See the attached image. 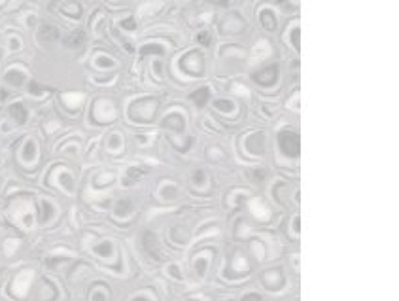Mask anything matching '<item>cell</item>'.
<instances>
[{"label":"cell","instance_id":"obj_1","mask_svg":"<svg viewBox=\"0 0 399 301\" xmlns=\"http://www.w3.org/2000/svg\"><path fill=\"white\" fill-rule=\"evenodd\" d=\"M157 108H159V100L151 97H142L129 106V118L136 123H150L155 118Z\"/></svg>","mask_w":399,"mask_h":301},{"label":"cell","instance_id":"obj_2","mask_svg":"<svg viewBox=\"0 0 399 301\" xmlns=\"http://www.w3.org/2000/svg\"><path fill=\"white\" fill-rule=\"evenodd\" d=\"M278 146L286 158L297 159L301 156V138L295 129H282L278 133Z\"/></svg>","mask_w":399,"mask_h":301},{"label":"cell","instance_id":"obj_3","mask_svg":"<svg viewBox=\"0 0 399 301\" xmlns=\"http://www.w3.org/2000/svg\"><path fill=\"white\" fill-rule=\"evenodd\" d=\"M180 68L187 74V76H193V78H199L205 72V59H203V53L197 50L187 51L184 57L180 59Z\"/></svg>","mask_w":399,"mask_h":301},{"label":"cell","instance_id":"obj_4","mask_svg":"<svg viewBox=\"0 0 399 301\" xmlns=\"http://www.w3.org/2000/svg\"><path fill=\"white\" fill-rule=\"evenodd\" d=\"M117 110H115L114 102L106 99H97L91 108V120L97 123H110L115 120Z\"/></svg>","mask_w":399,"mask_h":301},{"label":"cell","instance_id":"obj_5","mask_svg":"<svg viewBox=\"0 0 399 301\" xmlns=\"http://www.w3.org/2000/svg\"><path fill=\"white\" fill-rule=\"evenodd\" d=\"M250 275V264L243 252H233V256L229 258V264L225 266V277L227 279H241Z\"/></svg>","mask_w":399,"mask_h":301},{"label":"cell","instance_id":"obj_6","mask_svg":"<svg viewBox=\"0 0 399 301\" xmlns=\"http://www.w3.org/2000/svg\"><path fill=\"white\" fill-rule=\"evenodd\" d=\"M261 284H263L267 290H271V292H278V290H282L284 284H286L284 271H282L280 267L265 269V271L261 273Z\"/></svg>","mask_w":399,"mask_h":301},{"label":"cell","instance_id":"obj_7","mask_svg":"<svg viewBox=\"0 0 399 301\" xmlns=\"http://www.w3.org/2000/svg\"><path fill=\"white\" fill-rule=\"evenodd\" d=\"M278 72H280L278 70V65L265 66L261 70L254 72V74H252V80L261 87H272L278 82Z\"/></svg>","mask_w":399,"mask_h":301},{"label":"cell","instance_id":"obj_8","mask_svg":"<svg viewBox=\"0 0 399 301\" xmlns=\"http://www.w3.org/2000/svg\"><path fill=\"white\" fill-rule=\"evenodd\" d=\"M244 27H246V23H244V19L236 14V12L227 14L225 15V19L220 23L221 34H236V32L244 30Z\"/></svg>","mask_w":399,"mask_h":301},{"label":"cell","instance_id":"obj_9","mask_svg":"<svg viewBox=\"0 0 399 301\" xmlns=\"http://www.w3.org/2000/svg\"><path fill=\"white\" fill-rule=\"evenodd\" d=\"M142 244H144V250L148 252V256H150V258H153L155 261H163V250H161V244H159V241H157L155 233H151V231H144Z\"/></svg>","mask_w":399,"mask_h":301},{"label":"cell","instance_id":"obj_10","mask_svg":"<svg viewBox=\"0 0 399 301\" xmlns=\"http://www.w3.org/2000/svg\"><path fill=\"white\" fill-rule=\"evenodd\" d=\"M214 250H210V248H207V250H201L195 254V258H193V271H195V275L197 277H205L208 271V266H210V261H212V258H214Z\"/></svg>","mask_w":399,"mask_h":301},{"label":"cell","instance_id":"obj_11","mask_svg":"<svg viewBox=\"0 0 399 301\" xmlns=\"http://www.w3.org/2000/svg\"><path fill=\"white\" fill-rule=\"evenodd\" d=\"M32 277H34V275H32V271H29V269H25L23 273H19V275L14 279V288H12L14 295H17L19 299H23V297L27 295V292H29Z\"/></svg>","mask_w":399,"mask_h":301},{"label":"cell","instance_id":"obj_12","mask_svg":"<svg viewBox=\"0 0 399 301\" xmlns=\"http://www.w3.org/2000/svg\"><path fill=\"white\" fill-rule=\"evenodd\" d=\"M51 176L55 178L57 176V186L61 190H64L66 194H74V176H72V172L68 169H64V167H55L53 172H51Z\"/></svg>","mask_w":399,"mask_h":301},{"label":"cell","instance_id":"obj_13","mask_svg":"<svg viewBox=\"0 0 399 301\" xmlns=\"http://www.w3.org/2000/svg\"><path fill=\"white\" fill-rule=\"evenodd\" d=\"M161 127L163 129H172L176 131V133H184L185 131V116L182 112H171V114H167L163 118V122H161Z\"/></svg>","mask_w":399,"mask_h":301},{"label":"cell","instance_id":"obj_14","mask_svg":"<svg viewBox=\"0 0 399 301\" xmlns=\"http://www.w3.org/2000/svg\"><path fill=\"white\" fill-rule=\"evenodd\" d=\"M91 252L100 259L115 258V244H114V241H110V239H102L100 243L93 244Z\"/></svg>","mask_w":399,"mask_h":301},{"label":"cell","instance_id":"obj_15","mask_svg":"<svg viewBox=\"0 0 399 301\" xmlns=\"http://www.w3.org/2000/svg\"><path fill=\"white\" fill-rule=\"evenodd\" d=\"M244 148L252 154V156H263L265 152V135L263 133H252V135L244 140Z\"/></svg>","mask_w":399,"mask_h":301},{"label":"cell","instance_id":"obj_16","mask_svg":"<svg viewBox=\"0 0 399 301\" xmlns=\"http://www.w3.org/2000/svg\"><path fill=\"white\" fill-rule=\"evenodd\" d=\"M59 297V290L53 286V282L42 279L40 280V286H38V292H36V301H55Z\"/></svg>","mask_w":399,"mask_h":301},{"label":"cell","instance_id":"obj_17","mask_svg":"<svg viewBox=\"0 0 399 301\" xmlns=\"http://www.w3.org/2000/svg\"><path fill=\"white\" fill-rule=\"evenodd\" d=\"M135 214V203L127 197H123V199H117L114 205V216L117 220H125V218H131V216Z\"/></svg>","mask_w":399,"mask_h":301},{"label":"cell","instance_id":"obj_18","mask_svg":"<svg viewBox=\"0 0 399 301\" xmlns=\"http://www.w3.org/2000/svg\"><path fill=\"white\" fill-rule=\"evenodd\" d=\"M104 148H106L110 154H119V152H123V148H125V142H123L122 133L112 131V133L106 136V140H104Z\"/></svg>","mask_w":399,"mask_h":301},{"label":"cell","instance_id":"obj_19","mask_svg":"<svg viewBox=\"0 0 399 301\" xmlns=\"http://www.w3.org/2000/svg\"><path fill=\"white\" fill-rule=\"evenodd\" d=\"M250 210H252V214L256 216L259 222H267V220L271 218V210H269V207L263 203V199L250 201Z\"/></svg>","mask_w":399,"mask_h":301},{"label":"cell","instance_id":"obj_20","mask_svg":"<svg viewBox=\"0 0 399 301\" xmlns=\"http://www.w3.org/2000/svg\"><path fill=\"white\" fill-rule=\"evenodd\" d=\"M208 174L203 169H197V171H193L191 174V186L193 190H197L201 194H207L208 192Z\"/></svg>","mask_w":399,"mask_h":301},{"label":"cell","instance_id":"obj_21","mask_svg":"<svg viewBox=\"0 0 399 301\" xmlns=\"http://www.w3.org/2000/svg\"><path fill=\"white\" fill-rule=\"evenodd\" d=\"M110 297H112V294H110L108 284L97 282V284H93L91 290H89V301H110Z\"/></svg>","mask_w":399,"mask_h":301},{"label":"cell","instance_id":"obj_22","mask_svg":"<svg viewBox=\"0 0 399 301\" xmlns=\"http://www.w3.org/2000/svg\"><path fill=\"white\" fill-rule=\"evenodd\" d=\"M36 158H38L36 142H34V140H27V142H25V146H23V152H21V161L27 167H30L36 161Z\"/></svg>","mask_w":399,"mask_h":301},{"label":"cell","instance_id":"obj_23","mask_svg":"<svg viewBox=\"0 0 399 301\" xmlns=\"http://www.w3.org/2000/svg\"><path fill=\"white\" fill-rule=\"evenodd\" d=\"M38 40L42 44L55 42V40H59V29L55 25H44V27H40V30H38Z\"/></svg>","mask_w":399,"mask_h":301},{"label":"cell","instance_id":"obj_24","mask_svg":"<svg viewBox=\"0 0 399 301\" xmlns=\"http://www.w3.org/2000/svg\"><path fill=\"white\" fill-rule=\"evenodd\" d=\"M159 195H161V199H165V201H174L180 195V190H178V186L172 184V182H163L161 187H159Z\"/></svg>","mask_w":399,"mask_h":301},{"label":"cell","instance_id":"obj_25","mask_svg":"<svg viewBox=\"0 0 399 301\" xmlns=\"http://www.w3.org/2000/svg\"><path fill=\"white\" fill-rule=\"evenodd\" d=\"M84 42H86V32L82 29L72 30L70 34H66V38H64V46L66 48H79Z\"/></svg>","mask_w":399,"mask_h":301},{"label":"cell","instance_id":"obj_26","mask_svg":"<svg viewBox=\"0 0 399 301\" xmlns=\"http://www.w3.org/2000/svg\"><path fill=\"white\" fill-rule=\"evenodd\" d=\"M259 21H261V25H263L265 30H269V32L276 30V17H274V14H272L269 8L261 10V14H259Z\"/></svg>","mask_w":399,"mask_h":301},{"label":"cell","instance_id":"obj_27","mask_svg":"<svg viewBox=\"0 0 399 301\" xmlns=\"http://www.w3.org/2000/svg\"><path fill=\"white\" fill-rule=\"evenodd\" d=\"M189 99H191L193 102H195V104H197L199 108H203V106H205V104L208 102V99H210V89H208L207 86H205V87H199L197 91H193V93L189 95Z\"/></svg>","mask_w":399,"mask_h":301},{"label":"cell","instance_id":"obj_28","mask_svg":"<svg viewBox=\"0 0 399 301\" xmlns=\"http://www.w3.org/2000/svg\"><path fill=\"white\" fill-rule=\"evenodd\" d=\"M55 216V207L51 205L50 201H42L40 203V223H48L51 222V218Z\"/></svg>","mask_w":399,"mask_h":301},{"label":"cell","instance_id":"obj_29","mask_svg":"<svg viewBox=\"0 0 399 301\" xmlns=\"http://www.w3.org/2000/svg\"><path fill=\"white\" fill-rule=\"evenodd\" d=\"M146 169H142V167H131L127 172H125V186H131V184H135V182H138V180L142 178L144 174H146Z\"/></svg>","mask_w":399,"mask_h":301},{"label":"cell","instance_id":"obj_30","mask_svg":"<svg viewBox=\"0 0 399 301\" xmlns=\"http://www.w3.org/2000/svg\"><path fill=\"white\" fill-rule=\"evenodd\" d=\"M10 114H12V118H14L15 122L19 123V125H23V123L27 122V110H25V106H23L21 102H15V104H12V108H10Z\"/></svg>","mask_w":399,"mask_h":301},{"label":"cell","instance_id":"obj_31","mask_svg":"<svg viewBox=\"0 0 399 301\" xmlns=\"http://www.w3.org/2000/svg\"><path fill=\"white\" fill-rule=\"evenodd\" d=\"M59 8H61L68 17H74V19L82 17V4H76V2H63Z\"/></svg>","mask_w":399,"mask_h":301},{"label":"cell","instance_id":"obj_32","mask_svg":"<svg viewBox=\"0 0 399 301\" xmlns=\"http://www.w3.org/2000/svg\"><path fill=\"white\" fill-rule=\"evenodd\" d=\"M61 100H63L64 104L68 108H79V104H82V100H84V95L82 93H63L61 95Z\"/></svg>","mask_w":399,"mask_h":301},{"label":"cell","instance_id":"obj_33","mask_svg":"<svg viewBox=\"0 0 399 301\" xmlns=\"http://www.w3.org/2000/svg\"><path fill=\"white\" fill-rule=\"evenodd\" d=\"M250 250L254 252V256H256L257 259H263L265 254H267V250H265V244L261 239H252L250 241Z\"/></svg>","mask_w":399,"mask_h":301},{"label":"cell","instance_id":"obj_34","mask_svg":"<svg viewBox=\"0 0 399 301\" xmlns=\"http://www.w3.org/2000/svg\"><path fill=\"white\" fill-rule=\"evenodd\" d=\"M214 108L216 110H220L223 114H233L235 112V102L229 99H218L214 102Z\"/></svg>","mask_w":399,"mask_h":301},{"label":"cell","instance_id":"obj_35","mask_svg":"<svg viewBox=\"0 0 399 301\" xmlns=\"http://www.w3.org/2000/svg\"><path fill=\"white\" fill-rule=\"evenodd\" d=\"M165 55V48L161 44H146L142 50H140V55Z\"/></svg>","mask_w":399,"mask_h":301},{"label":"cell","instance_id":"obj_36","mask_svg":"<svg viewBox=\"0 0 399 301\" xmlns=\"http://www.w3.org/2000/svg\"><path fill=\"white\" fill-rule=\"evenodd\" d=\"M6 82L10 84V86L19 87L23 82H25V74H23V72H19V70H10L6 74Z\"/></svg>","mask_w":399,"mask_h":301},{"label":"cell","instance_id":"obj_37","mask_svg":"<svg viewBox=\"0 0 399 301\" xmlns=\"http://www.w3.org/2000/svg\"><path fill=\"white\" fill-rule=\"evenodd\" d=\"M114 172H104V174H99V176H97V178H95V182H93V184H95V187H102L104 186V184H106V186H110V184H114Z\"/></svg>","mask_w":399,"mask_h":301},{"label":"cell","instance_id":"obj_38","mask_svg":"<svg viewBox=\"0 0 399 301\" xmlns=\"http://www.w3.org/2000/svg\"><path fill=\"white\" fill-rule=\"evenodd\" d=\"M299 36H301V29H299V27H293L292 32H290V42H292L293 50H295V51H299V50H301V40H299Z\"/></svg>","mask_w":399,"mask_h":301},{"label":"cell","instance_id":"obj_39","mask_svg":"<svg viewBox=\"0 0 399 301\" xmlns=\"http://www.w3.org/2000/svg\"><path fill=\"white\" fill-rule=\"evenodd\" d=\"M171 239L174 243L185 244L187 243V233H182V228H174V230L171 231Z\"/></svg>","mask_w":399,"mask_h":301},{"label":"cell","instance_id":"obj_40","mask_svg":"<svg viewBox=\"0 0 399 301\" xmlns=\"http://www.w3.org/2000/svg\"><path fill=\"white\" fill-rule=\"evenodd\" d=\"M29 91L34 95V97H42V95L50 93V91H48V89H46L44 86H40L38 82H30V84H29Z\"/></svg>","mask_w":399,"mask_h":301},{"label":"cell","instance_id":"obj_41","mask_svg":"<svg viewBox=\"0 0 399 301\" xmlns=\"http://www.w3.org/2000/svg\"><path fill=\"white\" fill-rule=\"evenodd\" d=\"M95 65L100 66V68H104V66H114L115 63L110 55H99V57L95 59Z\"/></svg>","mask_w":399,"mask_h":301},{"label":"cell","instance_id":"obj_42","mask_svg":"<svg viewBox=\"0 0 399 301\" xmlns=\"http://www.w3.org/2000/svg\"><path fill=\"white\" fill-rule=\"evenodd\" d=\"M197 42L203 44V46H210L212 44V34L208 30H201L199 34H197Z\"/></svg>","mask_w":399,"mask_h":301},{"label":"cell","instance_id":"obj_43","mask_svg":"<svg viewBox=\"0 0 399 301\" xmlns=\"http://www.w3.org/2000/svg\"><path fill=\"white\" fill-rule=\"evenodd\" d=\"M292 231H293V237H295V239H299V235H301V216H299V214L293 216V220H292Z\"/></svg>","mask_w":399,"mask_h":301},{"label":"cell","instance_id":"obj_44","mask_svg":"<svg viewBox=\"0 0 399 301\" xmlns=\"http://www.w3.org/2000/svg\"><path fill=\"white\" fill-rule=\"evenodd\" d=\"M119 27L125 30H136V21L135 17H127V19H122L119 21Z\"/></svg>","mask_w":399,"mask_h":301},{"label":"cell","instance_id":"obj_45","mask_svg":"<svg viewBox=\"0 0 399 301\" xmlns=\"http://www.w3.org/2000/svg\"><path fill=\"white\" fill-rule=\"evenodd\" d=\"M250 176L256 180V182H263L267 178V171L265 169H259V171H252L250 172Z\"/></svg>","mask_w":399,"mask_h":301},{"label":"cell","instance_id":"obj_46","mask_svg":"<svg viewBox=\"0 0 399 301\" xmlns=\"http://www.w3.org/2000/svg\"><path fill=\"white\" fill-rule=\"evenodd\" d=\"M68 261H70L68 258H59V256H57V258H50L48 261H46V264L55 269V266H63V264H68Z\"/></svg>","mask_w":399,"mask_h":301},{"label":"cell","instance_id":"obj_47","mask_svg":"<svg viewBox=\"0 0 399 301\" xmlns=\"http://www.w3.org/2000/svg\"><path fill=\"white\" fill-rule=\"evenodd\" d=\"M153 72H155L157 80H163V63H161V61H155V63H153Z\"/></svg>","mask_w":399,"mask_h":301},{"label":"cell","instance_id":"obj_48","mask_svg":"<svg viewBox=\"0 0 399 301\" xmlns=\"http://www.w3.org/2000/svg\"><path fill=\"white\" fill-rule=\"evenodd\" d=\"M241 301H263V297L259 294H256V292H250V294L243 295V299Z\"/></svg>","mask_w":399,"mask_h":301},{"label":"cell","instance_id":"obj_49","mask_svg":"<svg viewBox=\"0 0 399 301\" xmlns=\"http://www.w3.org/2000/svg\"><path fill=\"white\" fill-rule=\"evenodd\" d=\"M169 273L176 279H182V273H178V266H169Z\"/></svg>","mask_w":399,"mask_h":301},{"label":"cell","instance_id":"obj_50","mask_svg":"<svg viewBox=\"0 0 399 301\" xmlns=\"http://www.w3.org/2000/svg\"><path fill=\"white\" fill-rule=\"evenodd\" d=\"M133 301H146L144 297H136V299H133Z\"/></svg>","mask_w":399,"mask_h":301},{"label":"cell","instance_id":"obj_51","mask_svg":"<svg viewBox=\"0 0 399 301\" xmlns=\"http://www.w3.org/2000/svg\"><path fill=\"white\" fill-rule=\"evenodd\" d=\"M189 301H193V299H189Z\"/></svg>","mask_w":399,"mask_h":301}]
</instances>
